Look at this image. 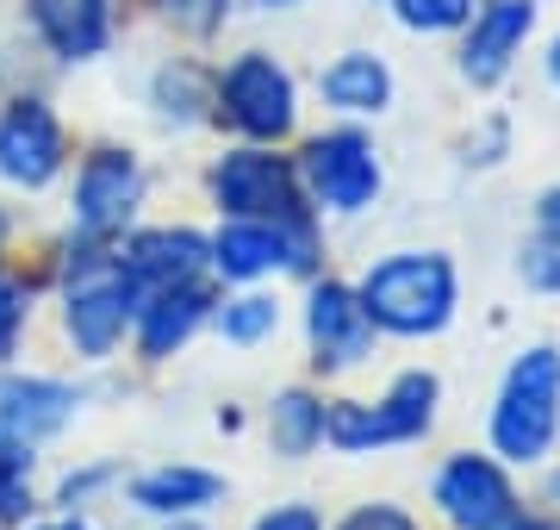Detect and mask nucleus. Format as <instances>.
I'll return each instance as SVG.
<instances>
[{"mask_svg":"<svg viewBox=\"0 0 560 530\" xmlns=\"http://www.w3.org/2000/svg\"><path fill=\"white\" fill-rule=\"evenodd\" d=\"M368 319L381 325V337H442L460 312V268L448 250H386L381 263H368L355 281Z\"/></svg>","mask_w":560,"mask_h":530,"instance_id":"f257e3e1","label":"nucleus"},{"mask_svg":"<svg viewBox=\"0 0 560 530\" xmlns=\"http://www.w3.org/2000/svg\"><path fill=\"white\" fill-rule=\"evenodd\" d=\"M486 443L511 469H541L560 443V344H529L511 356L492 412H486Z\"/></svg>","mask_w":560,"mask_h":530,"instance_id":"f03ea898","label":"nucleus"},{"mask_svg":"<svg viewBox=\"0 0 560 530\" xmlns=\"http://www.w3.org/2000/svg\"><path fill=\"white\" fill-rule=\"evenodd\" d=\"M143 287L131 281V268L113 244L75 238L69 263H62V331L88 362H106L125 344V331L138 319Z\"/></svg>","mask_w":560,"mask_h":530,"instance_id":"7ed1b4c3","label":"nucleus"},{"mask_svg":"<svg viewBox=\"0 0 560 530\" xmlns=\"http://www.w3.org/2000/svg\"><path fill=\"white\" fill-rule=\"evenodd\" d=\"M206 194L219 206V219H261V224H287V231H318V212L305 200L300 163L280 150V143H237L224 150L212 175H206Z\"/></svg>","mask_w":560,"mask_h":530,"instance_id":"20e7f679","label":"nucleus"},{"mask_svg":"<svg viewBox=\"0 0 560 530\" xmlns=\"http://www.w3.org/2000/svg\"><path fill=\"white\" fill-rule=\"evenodd\" d=\"M442 381L430 368H405L381 400H324V443L342 456H381V449L423 443L436 430Z\"/></svg>","mask_w":560,"mask_h":530,"instance_id":"39448f33","label":"nucleus"},{"mask_svg":"<svg viewBox=\"0 0 560 530\" xmlns=\"http://www.w3.org/2000/svg\"><path fill=\"white\" fill-rule=\"evenodd\" d=\"M300 182L305 200L318 219H361L368 206L386 194V163H381V143L368 138L355 119L324 125L300 143Z\"/></svg>","mask_w":560,"mask_h":530,"instance_id":"423d86ee","label":"nucleus"},{"mask_svg":"<svg viewBox=\"0 0 560 530\" xmlns=\"http://www.w3.org/2000/svg\"><path fill=\"white\" fill-rule=\"evenodd\" d=\"M212 119L243 143H287L300 131V82L275 50H237L212 76Z\"/></svg>","mask_w":560,"mask_h":530,"instance_id":"0eeeda50","label":"nucleus"},{"mask_svg":"<svg viewBox=\"0 0 560 530\" xmlns=\"http://www.w3.org/2000/svg\"><path fill=\"white\" fill-rule=\"evenodd\" d=\"M374 349H381V325L368 319L355 281L305 275V356H312V368H318L324 381L368 368Z\"/></svg>","mask_w":560,"mask_h":530,"instance_id":"6e6552de","label":"nucleus"},{"mask_svg":"<svg viewBox=\"0 0 560 530\" xmlns=\"http://www.w3.org/2000/svg\"><path fill=\"white\" fill-rule=\"evenodd\" d=\"M430 506L448 530H504L523 511V493L492 449H455L430 481Z\"/></svg>","mask_w":560,"mask_h":530,"instance_id":"1a4fd4ad","label":"nucleus"},{"mask_svg":"<svg viewBox=\"0 0 560 530\" xmlns=\"http://www.w3.org/2000/svg\"><path fill=\"white\" fill-rule=\"evenodd\" d=\"M212 275L237 287H261V281H280V275H318V231L224 219L219 238H212Z\"/></svg>","mask_w":560,"mask_h":530,"instance_id":"9d476101","label":"nucleus"},{"mask_svg":"<svg viewBox=\"0 0 560 530\" xmlns=\"http://www.w3.org/2000/svg\"><path fill=\"white\" fill-rule=\"evenodd\" d=\"M138 206H143V163H138V150H125V143H101V150H88V157H81L75 200H69L75 238L113 244V238H125V224L138 219Z\"/></svg>","mask_w":560,"mask_h":530,"instance_id":"9b49d317","label":"nucleus"},{"mask_svg":"<svg viewBox=\"0 0 560 530\" xmlns=\"http://www.w3.org/2000/svg\"><path fill=\"white\" fill-rule=\"evenodd\" d=\"M69 169V131L44 94H20L0 106V182L20 194H44Z\"/></svg>","mask_w":560,"mask_h":530,"instance_id":"f8f14e48","label":"nucleus"},{"mask_svg":"<svg viewBox=\"0 0 560 530\" xmlns=\"http://www.w3.org/2000/svg\"><path fill=\"white\" fill-rule=\"evenodd\" d=\"M541 25V0H480L474 7V20L455 32V69L467 88H499L517 57L529 50Z\"/></svg>","mask_w":560,"mask_h":530,"instance_id":"ddd939ff","label":"nucleus"},{"mask_svg":"<svg viewBox=\"0 0 560 530\" xmlns=\"http://www.w3.org/2000/svg\"><path fill=\"white\" fill-rule=\"evenodd\" d=\"M219 312V287L206 281H180V287H156L138 300V319H131V337H138V356L143 362H168L175 349L194 344V331L212 325Z\"/></svg>","mask_w":560,"mask_h":530,"instance_id":"4468645a","label":"nucleus"},{"mask_svg":"<svg viewBox=\"0 0 560 530\" xmlns=\"http://www.w3.org/2000/svg\"><path fill=\"white\" fill-rule=\"evenodd\" d=\"M119 256H125V268H131V281H138L143 293L212 275V238H200L194 224H150V231H131L119 244Z\"/></svg>","mask_w":560,"mask_h":530,"instance_id":"2eb2a0df","label":"nucleus"},{"mask_svg":"<svg viewBox=\"0 0 560 530\" xmlns=\"http://www.w3.org/2000/svg\"><path fill=\"white\" fill-rule=\"evenodd\" d=\"M25 13L57 62H94L119 38V0H25Z\"/></svg>","mask_w":560,"mask_h":530,"instance_id":"dca6fc26","label":"nucleus"},{"mask_svg":"<svg viewBox=\"0 0 560 530\" xmlns=\"http://www.w3.org/2000/svg\"><path fill=\"white\" fill-rule=\"evenodd\" d=\"M393 94H399V76L381 50H342L318 69V101L337 119H381Z\"/></svg>","mask_w":560,"mask_h":530,"instance_id":"f3484780","label":"nucleus"},{"mask_svg":"<svg viewBox=\"0 0 560 530\" xmlns=\"http://www.w3.org/2000/svg\"><path fill=\"white\" fill-rule=\"evenodd\" d=\"M81 412V388L50 381V375H0V430H13L25 443L57 437Z\"/></svg>","mask_w":560,"mask_h":530,"instance_id":"a211bd4d","label":"nucleus"},{"mask_svg":"<svg viewBox=\"0 0 560 530\" xmlns=\"http://www.w3.org/2000/svg\"><path fill=\"white\" fill-rule=\"evenodd\" d=\"M125 499L150 518H194V511L219 506L224 499V474L194 469V462H162V469H143L125 481Z\"/></svg>","mask_w":560,"mask_h":530,"instance_id":"6ab92c4d","label":"nucleus"},{"mask_svg":"<svg viewBox=\"0 0 560 530\" xmlns=\"http://www.w3.org/2000/svg\"><path fill=\"white\" fill-rule=\"evenodd\" d=\"M268 443L287 462H305L312 449H324V393L318 388L275 393V406H268Z\"/></svg>","mask_w":560,"mask_h":530,"instance_id":"aec40b11","label":"nucleus"},{"mask_svg":"<svg viewBox=\"0 0 560 530\" xmlns=\"http://www.w3.org/2000/svg\"><path fill=\"white\" fill-rule=\"evenodd\" d=\"M150 101H156L162 119L200 125V119H212V76H206L200 62H168L150 82Z\"/></svg>","mask_w":560,"mask_h":530,"instance_id":"412c9836","label":"nucleus"},{"mask_svg":"<svg viewBox=\"0 0 560 530\" xmlns=\"http://www.w3.org/2000/svg\"><path fill=\"white\" fill-rule=\"evenodd\" d=\"M212 325H219L224 344L256 349V344H268V337L280 331V300H275V293H261V287H243L237 300H219Z\"/></svg>","mask_w":560,"mask_h":530,"instance_id":"4be33fe9","label":"nucleus"},{"mask_svg":"<svg viewBox=\"0 0 560 530\" xmlns=\"http://www.w3.org/2000/svg\"><path fill=\"white\" fill-rule=\"evenodd\" d=\"M32 469H38L32 443L0 430V525H25L32 518Z\"/></svg>","mask_w":560,"mask_h":530,"instance_id":"5701e85b","label":"nucleus"},{"mask_svg":"<svg viewBox=\"0 0 560 530\" xmlns=\"http://www.w3.org/2000/svg\"><path fill=\"white\" fill-rule=\"evenodd\" d=\"M386 7H393V20H399L405 32H418V38H448V32H460V25L474 20L480 0H386Z\"/></svg>","mask_w":560,"mask_h":530,"instance_id":"b1692460","label":"nucleus"},{"mask_svg":"<svg viewBox=\"0 0 560 530\" xmlns=\"http://www.w3.org/2000/svg\"><path fill=\"white\" fill-rule=\"evenodd\" d=\"M162 25H175L187 38H219L231 20V0H150Z\"/></svg>","mask_w":560,"mask_h":530,"instance_id":"393cba45","label":"nucleus"},{"mask_svg":"<svg viewBox=\"0 0 560 530\" xmlns=\"http://www.w3.org/2000/svg\"><path fill=\"white\" fill-rule=\"evenodd\" d=\"M517 275L529 293H541V300H560V244L555 238H529V244L517 250Z\"/></svg>","mask_w":560,"mask_h":530,"instance_id":"a878e982","label":"nucleus"},{"mask_svg":"<svg viewBox=\"0 0 560 530\" xmlns=\"http://www.w3.org/2000/svg\"><path fill=\"white\" fill-rule=\"evenodd\" d=\"M25 325H32V287H25L20 275H7V268H0V362L20 349Z\"/></svg>","mask_w":560,"mask_h":530,"instance_id":"bb28decb","label":"nucleus"},{"mask_svg":"<svg viewBox=\"0 0 560 530\" xmlns=\"http://www.w3.org/2000/svg\"><path fill=\"white\" fill-rule=\"evenodd\" d=\"M460 150H467V157H460L467 169H499L504 157H511V119H499V113H492V119H480L474 131H467V143H460Z\"/></svg>","mask_w":560,"mask_h":530,"instance_id":"cd10ccee","label":"nucleus"},{"mask_svg":"<svg viewBox=\"0 0 560 530\" xmlns=\"http://www.w3.org/2000/svg\"><path fill=\"white\" fill-rule=\"evenodd\" d=\"M337 530H423V525L399 506V499H361V506H349L337 518Z\"/></svg>","mask_w":560,"mask_h":530,"instance_id":"c85d7f7f","label":"nucleus"},{"mask_svg":"<svg viewBox=\"0 0 560 530\" xmlns=\"http://www.w3.org/2000/svg\"><path fill=\"white\" fill-rule=\"evenodd\" d=\"M249 530H324V511H318V506H305V499H287V506L261 511Z\"/></svg>","mask_w":560,"mask_h":530,"instance_id":"c756f323","label":"nucleus"},{"mask_svg":"<svg viewBox=\"0 0 560 530\" xmlns=\"http://www.w3.org/2000/svg\"><path fill=\"white\" fill-rule=\"evenodd\" d=\"M106 481H113V469H81V474H69V481L57 487V506H81V499H88L94 487H106Z\"/></svg>","mask_w":560,"mask_h":530,"instance_id":"7c9ffc66","label":"nucleus"},{"mask_svg":"<svg viewBox=\"0 0 560 530\" xmlns=\"http://www.w3.org/2000/svg\"><path fill=\"white\" fill-rule=\"evenodd\" d=\"M536 231L560 244V182H555V187H541V194H536Z\"/></svg>","mask_w":560,"mask_h":530,"instance_id":"2f4dec72","label":"nucleus"},{"mask_svg":"<svg viewBox=\"0 0 560 530\" xmlns=\"http://www.w3.org/2000/svg\"><path fill=\"white\" fill-rule=\"evenodd\" d=\"M504 530H560V518H541V511H517Z\"/></svg>","mask_w":560,"mask_h":530,"instance_id":"473e14b6","label":"nucleus"},{"mask_svg":"<svg viewBox=\"0 0 560 530\" xmlns=\"http://www.w3.org/2000/svg\"><path fill=\"white\" fill-rule=\"evenodd\" d=\"M541 76H548V88H560V32L548 38V57H541Z\"/></svg>","mask_w":560,"mask_h":530,"instance_id":"72a5a7b5","label":"nucleus"},{"mask_svg":"<svg viewBox=\"0 0 560 530\" xmlns=\"http://www.w3.org/2000/svg\"><path fill=\"white\" fill-rule=\"evenodd\" d=\"M32 530H94V525H88V518H75V511H69V518H50V525H32Z\"/></svg>","mask_w":560,"mask_h":530,"instance_id":"f704fd0d","label":"nucleus"},{"mask_svg":"<svg viewBox=\"0 0 560 530\" xmlns=\"http://www.w3.org/2000/svg\"><path fill=\"white\" fill-rule=\"evenodd\" d=\"M249 7H261V13H287V7H305V0H249Z\"/></svg>","mask_w":560,"mask_h":530,"instance_id":"c9c22d12","label":"nucleus"},{"mask_svg":"<svg viewBox=\"0 0 560 530\" xmlns=\"http://www.w3.org/2000/svg\"><path fill=\"white\" fill-rule=\"evenodd\" d=\"M548 506H555V511H560V469H555V474H548Z\"/></svg>","mask_w":560,"mask_h":530,"instance_id":"e433bc0d","label":"nucleus"},{"mask_svg":"<svg viewBox=\"0 0 560 530\" xmlns=\"http://www.w3.org/2000/svg\"><path fill=\"white\" fill-rule=\"evenodd\" d=\"M162 530H206V525H194V518H168Z\"/></svg>","mask_w":560,"mask_h":530,"instance_id":"4c0bfd02","label":"nucleus"},{"mask_svg":"<svg viewBox=\"0 0 560 530\" xmlns=\"http://www.w3.org/2000/svg\"><path fill=\"white\" fill-rule=\"evenodd\" d=\"M0 238H7V219H0Z\"/></svg>","mask_w":560,"mask_h":530,"instance_id":"58836bf2","label":"nucleus"}]
</instances>
